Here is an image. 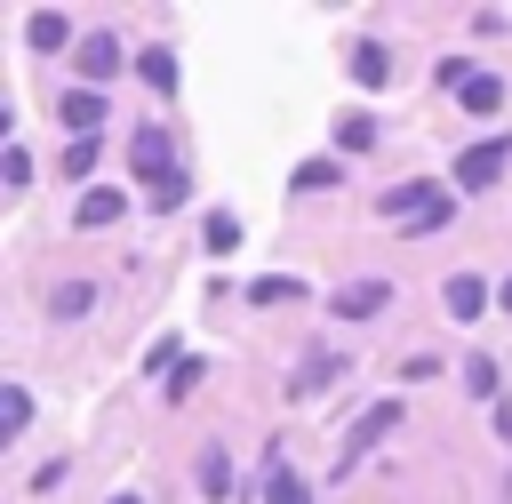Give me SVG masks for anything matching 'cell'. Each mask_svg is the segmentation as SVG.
I'll list each match as a JSON object with an SVG mask.
<instances>
[{"instance_id":"9a60e30c","label":"cell","mask_w":512,"mask_h":504,"mask_svg":"<svg viewBox=\"0 0 512 504\" xmlns=\"http://www.w3.org/2000/svg\"><path fill=\"white\" fill-rule=\"evenodd\" d=\"M336 376H344V360L336 352H312V368H296V392H328Z\"/></svg>"},{"instance_id":"5bb4252c","label":"cell","mask_w":512,"mask_h":504,"mask_svg":"<svg viewBox=\"0 0 512 504\" xmlns=\"http://www.w3.org/2000/svg\"><path fill=\"white\" fill-rule=\"evenodd\" d=\"M496 104H504V80H496V72H480V80L464 88V112H472V120H488Z\"/></svg>"},{"instance_id":"7c38bea8","label":"cell","mask_w":512,"mask_h":504,"mask_svg":"<svg viewBox=\"0 0 512 504\" xmlns=\"http://www.w3.org/2000/svg\"><path fill=\"white\" fill-rule=\"evenodd\" d=\"M200 496H232V464H224V448H216V440L200 448Z\"/></svg>"},{"instance_id":"d4e9b609","label":"cell","mask_w":512,"mask_h":504,"mask_svg":"<svg viewBox=\"0 0 512 504\" xmlns=\"http://www.w3.org/2000/svg\"><path fill=\"white\" fill-rule=\"evenodd\" d=\"M504 304H512V280H504Z\"/></svg>"},{"instance_id":"7402d4cb","label":"cell","mask_w":512,"mask_h":504,"mask_svg":"<svg viewBox=\"0 0 512 504\" xmlns=\"http://www.w3.org/2000/svg\"><path fill=\"white\" fill-rule=\"evenodd\" d=\"M248 296H256V304H288V296H304V288H296V280H256Z\"/></svg>"},{"instance_id":"30bf717a","label":"cell","mask_w":512,"mask_h":504,"mask_svg":"<svg viewBox=\"0 0 512 504\" xmlns=\"http://www.w3.org/2000/svg\"><path fill=\"white\" fill-rule=\"evenodd\" d=\"M440 296H448V312H456V320H472V312H480V304H488V288H480V280H472V272H456V280H448V288H440Z\"/></svg>"},{"instance_id":"e0dca14e","label":"cell","mask_w":512,"mask_h":504,"mask_svg":"<svg viewBox=\"0 0 512 504\" xmlns=\"http://www.w3.org/2000/svg\"><path fill=\"white\" fill-rule=\"evenodd\" d=\"M136 72H144V80H152L160 96L176 88V56H168V48H144V56H136Z\"/></svg>"},{"instance_id":"ba28073f","label":"cell","mask_w":512,"mask_h":504,"mask_svg":"<svg viewBox=\"0 0 512 504\" xmlns=\"http://www.w3.org/2000/svg\"><path fill=\"white\" fill-rule=\"evenodd\" d=\"M80 72H88V80L120 72V40H112V32H88V40H80Z\"/></svg>"},{"instance_id":"8fae6325","label":"cell","mask_w":512,"mask_h":504,"mask_svg":"<svg viewBox=\"0 0 512 504\" xmlns=\"http://www.w3.org/2000/svg\"><path fill=\"white\" fill-rule=\"evenodd\" d=\"M24 424H32V392H24V384H8V392H0V440H16Z\"/></svg>"},{"instance_id":"44dd1931","label":"cell","mask_w":512,"mask_h":504,"mask_svg":"<svg viewBox=\"0 0 512 504\" xmlns=\"http://www.w3.org/2000/svg\"><path fill=\"white\" fill-rule=\"evenodd\" d=\"M336 176H344L336 160H304V168H296V192H312V184H336Z\"/></svg>"},{"instance_id":"ffe728a7","label":"cell","mask_w":512,"mask_h":504,"mask_svg":"<svg viewBox=\"0 0 512 504\" xmlns=\"http://www.w3.org/2000/svg\"><path fill=\"white\" fill-rule=\"evenodd\" d=\"M88 304H96V288H88V280H64V288H56V312H64V320H80Z\"/></svg>"},{"instance_id":"6da1fadb","label":"cell","mask_w":512,"mask_h":504,"mask_svg":"<svg viewBox=\"0 0 512 504\" xmlns=\"http://www.w3.org/2000/svg\"><path fill=\"white\" fill-rule=\"evenodd\" d=\"M392 424H400V400H376V408H360V416H352V432H344V456H336V480H344V472H352V464H360V456H368V448H376V440H384Z\"/></svg>"},{"instance_id":"603a6c76","label":"cell","mask_w":512,"mask_h":504,"mask_svg":"<svg viewBox=\"0 0 512 504\" xmlns=\"http://www.w3.org/2000/svg\"><path fill=\"white\" fill-rule=\"evenodd\" d=\"M88 168H96V144H88V136H80V144H72V152H64V176H88Z\"/></svg>"},{"instance_id":"7a4b0ae2","label":"cell","mask_w":512,"mask_h":504,"mask_svg":"<svg viewBox=\"0 0 512 504\" xmlns=\"http://www.w3.org/2000/svg\"><path fill=\"white\" fill-rule=\"evenodd\" d=\"M504 160H512V136H488V144H472V152L456 160V184H464V192H488V184L504 176Z\"/></svg>"},{"instance_id":"8992f818","label":"cell","mask_w":512,"mask_h":504,"mask_svg":"<svg viewBox=\"0 0 512 504\" xmlns=\"http://www.w3.org/2000/svg\"><path fill=\"white\" fill-rule=\"evenodd\" d=\"M120 216H128V192H104V184H96V192H80V216H72V224L96 232V224H120Z\"/></svg>"},{"instance_id":"5b68a950","label":"cell","mask_w":512,"mask_h":504,"mask_svg":"<svg viewBox=\"0 0 512 504\" xmlns=\"http://www.w3.org/2000/svg\"><path fill=\"white\" fill-rule=\"evenodd\" d=\"M56 120H64V128H72V144H80V136L104 120V96H96V88H72V96L56 104Z\"/></svg>"},{"instance_id":"3957f363","label":"cell","mask_w":512,"mask_h":504,"mask_svg":"<svg viewBox=\"0 0 512 504\" xmlns=\"http://www.w3.org/2000/svg\"><path fill=\"white\" fill-rule=\"evenodd\" d=\"M440 200H448V192H440V184H424V176H408V184H392V192H384V200H376V208H384V216H392V224H424V216H432V208H440Z\"/></svg>"},{"instance_id":"ac0fdd59","label":"cell","mask_w":512,"mask_h":504,"mask_svg":"<svg viewBox=\"0 0 512 504\" xmlns=\"http://www.w3.org/2000/svg\"><path fill=\"white\" fill-rule=\"evenodd\" d=\"M200 240H208V256H232V248H240V224H232V216H208Z\"/></svg>"},{"instance_id":"2e32d148","label":"cell","mask_w":512,"mask_h":504,"mask_svg":"<svg viewBox=\"0 0 512 504\" xmlns=\"http://www.w3.org/2000/svg\"><path fill=\"white\" fill-rule=\"evenodd\" d=\"M24 32H32V48H64V40H72V24H64L56 8H40V16L24 24Z\"/></svg>"},{"instance_id":"d6986e66","label":"cell","mask_w":512,"mask_h":504,"mask_svg":"<svg viewBox=\"0 0 512 504\" xmlns=\"http://www.w3.org/2000/svg\"><path fill=\"white\" fill-rule=\"evenodd\" d=\"M464 384H472L480 400H496V384H504V376H496V360H488V352H472V360H464Z\"/></svg>"},{"instance_id":"52a82bcc","label":"cell","mask_w":512,"mask_h":504,"mask_svg":"<svg viewBox=\"0 0 512 504\" xmlns=\"http://www.w3.org/2000/svg\"><path fill=\"white\" fill-rule=\"evenodd\" d=\"M384 296H392L384 280H352V288H336V312L344 320H368V312H384Z\"/></svg>"},{"instance_id":"cb8c5ba5","label":"cell","mask_w":512,"mask_h":504,"mask_svg":"<svg viewBox=\"0 0 512 504\" xmlns=\"http://www.w3.org/2000/svg\"><path fill=\"white\" fill-rule=\"evenodd\" d=\"M112 504H144V496H112Z\"/></svg>"},{"instance_id":"277c9868","label":"cell","mask_w":512,"mask_h":504,"mask_svg":"<svg viewBox=\"0 0 512 504\" xmlns=\"http://www.w3.org/2000/svg\"><path fill=\"white\" fill-rule=\"evenodd\" d=\"M128 152H136V176H144L152 192H168V184H176V168H168V136H160V128H136V136H128Z\"/></svg>"},{"instance_id":"9c48e42d","label":"cell","mask_w":512,"mask_h":504,"mask_svg":"<svg viewBox=\"0 0 512 504\" xmlns=\"http://www.w3.org/2000/svg\"><path fill=\"white\" fill-rule=\"evenodd\" d=\"M352 80H360V88H376V80H392V56H384L376 40H360V48H352Z\"/></svg>"},{"instance_id":"4fadbf2b","label":"cell","mask_w":512,"mask_h":504,"mask_svg":"<svg viewBox=\"0 0 512 504\" xmlns=\"http://www.w3.org/2000/svg\"><path fill=\"white\" fill-rule=\"evenodd\" d=\"M264 504H312V488H304V480H296V472H288V464L272 456V480H264Z\"/></svg>"}]
</instances>
